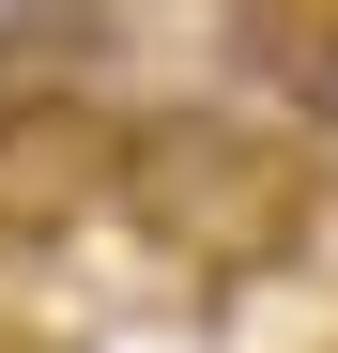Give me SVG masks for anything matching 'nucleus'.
<instances>
[{"instance_id": "nucleus-1", "label": "nucleus", "mask_w": 338, "mask_h": 353, "mask_svg": "<svg viewBox=\"0 0 338 353\" xmlns=\"http://www.w3.org/2000/svg\"><path fill=\"white\" fill-rule=\"evenodd\" d=\"M108 185L200 276H246L277 230H292V154L261 123H231V108H154V123H123V169H108Z\"/></svg>"}, {"instance_id": "nucleus-2", "label": "nucleus", "mask_w": 338, "mask_h": 353, "mask_svg": "<svg viewBox=\"0 0 338 353\" xmlns=\"http://www.w3.org/2000/svg\"><path fill=\"white\" fill-rule=\"evenodd\" d=\"M292 108H308V139L338 154V31H308V62H292Z\"/></svg>"}, {"instance_id": "nucleus-3", "label": "nucleus", "mask_w": 338, "mask_h": 353, "mask_svg": "<svg viewBox=\"0 0 338 353\" xmlns=\"http://www.w3.org/2000/svg\"><path fill=\"white\" fill-rule=\"evenodd\" d=\"M46 16H62V0H0V46H31V31H46Z\"/></svg>"}]
</instances>
